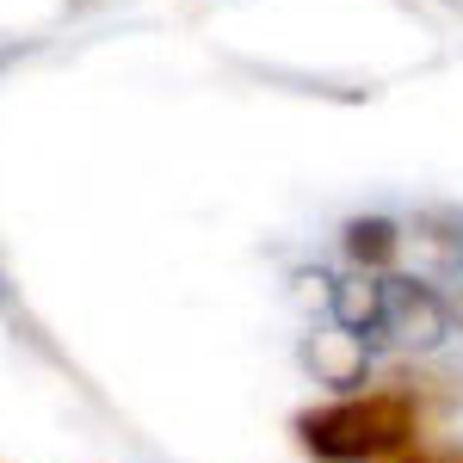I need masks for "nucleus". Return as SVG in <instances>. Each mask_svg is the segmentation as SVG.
<instances>
[{
  "instance_id": "1",
  "label": "nucleus",
  "mask_w": 463,
  "mask_h": 463,
  "mask_svg": "<svg viewBox=\"0 0 463 463\" xmlns=\"http://www.w3.org/2000/svg\"><path fill=\"white\" fill-rule=\"evenodd\" d=\"M297 432L321 463H383L414 439V402L395 390H371V395L303 414Z\"/></svg>"
},
{
  "instance_id": "2",
  "label": "nucleus",
  "mask_w": 463,
  "mask_h": 463,
  "mask_svg": "<svg viewBox=\"0 0 463 463\" xmlns=\"http://www.w3.org/2000/svg\"><path fill=\"white\" fill-rule=\"evenodd\" d=\"M395 248H402V235H395V222H353L346 229V253H353L358 266H390L395 260Z\"/></svg>"
},
{
  "instance_id": "3",
  "label": "nucleus",
  "mask_w": 463,
  "mask_h": 463,
  "mask_svg": "<svg viewBox=\"0 0 463 463\" xmlns=\"http://www.w3.org/2000/svg\"><path fill=\"white\" fill-rule=\"evenodd\" d=\"M402 463H451V458H402Z\"/></svg>"
}]
</instances>
